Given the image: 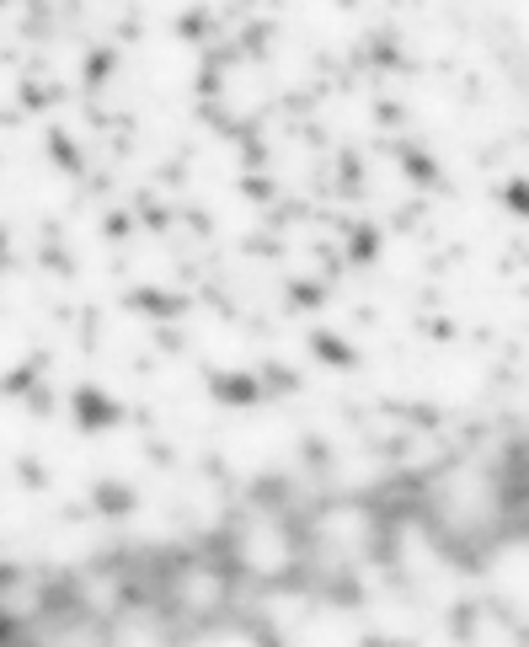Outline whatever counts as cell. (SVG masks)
<instances>
[{"instance_id": "obj_1", "label": "cell", "mask_w": 529, "mask_h": 647, "mask_svg": "<svg viewBox=\"0 0 529 647\" xmlns=\"http://www.w3.org/2000/svg\"><path fill=\"white\" fill-rule=\"evenodd\" d=\"M70 407H75V423H81L86 434H102V428L123 423V407L107 391H97V385H81V391L70 396Z\"/></svg>"}, {"instance_id": "obj_2", "label": "cell", "mask_w": 529, "mask_h": 647, "mask_svg": "<svg viewBox=\"0 0 529 647\" xmlns=\"http://www.w3.org/2000/svg\"><path fill=\"white\" fill-rule=\"evenodd\" d=\"M209 396L225 402V407H257L262 396H268V385H262V375H230V369H214Z\"/></svg>"}, {"instance_id": "obj_3", "label": "cell", "mask_w": 529, "mask_h": 647, "mask_svg": "<svg viewBox=\"0 0 529 647\" xmlns=\"http://www.w3.org/2000/svg\"><path fill=\"white\" fill-rule=\"evenodd\" d=\"M129 311H145V316L171 321V316L188 311V300H182V295H166V289H129Z\"/></svg>"}, {"instance_id": "obj_4", "label": "cell", "mask_w": 529, "mask_h": 647, "mask_svg": "<svg viewBox=\"0 0 529 647\" xmlns=\"http://www.w3.org/2000/svg\"><path fill=\"white\" fill-rule=\"evenodd\" d=\"M310 348H316V359H321V364H332V369H353V364H359L353 343H342L337 332H310Z\"/></svg>"}, {"instance_id": "obj_5", "label": "cell", "mask_w": 529, "mask_h": 647, "mask_svg": "<svg viewBox=\"0 0 529 647\" xmlns=\"http://www.w3.org/2000/svg\"><path fill=\"white\" fill-rule=\"evenodd\" d=\"M396 156H401V166H407V177H412V182H423V188H439V161H433L428 150H417V145H396Z\"/></svg>"}, {"instance_id": "obj_6", "label": "cell", "mask_w": 529, "mask_h": 647, "mask_svg": "<svg viewBox=\"0 0 529 647\" xmlns=\"http://www.w3.org/2000/svg\"><path fill=\"white\" fill-rule=\"evenodd\" d=\"M91 498H97L102 514H129V508H134V487H123V482H97V492H91Z\"/></svg>"}, {"instance_id": "obj_7", "label": "cell", "mask_w": 529, "mask_h": 647, "mask_svg": "<svg viewBox=\"0 0 529 647\" xmlns=\"http://www.w3.org/2000/svg\"><path fill=\"white\" fill-rule=\"evenodd\" d=\"M38 364L43 359H27L22 369H11V375L0 380V391H6V396H27V391H33V380H38Z\"/></svg>"}, {"instance_id": "obj_8", "label": "cell", "mask_w": 529, "mask_h": 647, "mask_svg": "<svg viewBox=\"0 0 529 647\" xmlns=\"http://www.w3.org/2000/svg\"><path fill=\"white\" fill-rule=\"evenodd\" d=\"M49 150L59 156V166H65V172H81V156H75V145L65 140V129H49Z\"/></svg>"}, {"instance_id": "obj_9", "label": "cell", "mask_w": 529, "mask_h": 647, "mask_svg": "<svg viewBox=\"0 0 529 647\" xmlns=\"http://www.w3.org/2000/svg\"><path fill=\"white\" fill-rule=\"evenodd\" d=\"M375 241H380L375 225H359V230H353V252L348 257H353V263H369V257H375Z\"/></svg>"}, {"instance_id": "obj_10", "label": "cell", "mask_w": 529, "mask_h": 647, "mask_svg": "<svg viewBox=\"0 0 529 647\" xmlns=\"http://www.w3.org/2000/svg\"><path fill=\"white\" fill-rule=\"evenodd\" d=\"M321 300H326L321 284H289V305H294V311H300V305L310 311V305H321Z\"/></svg>"}, {"instance_id": "obj_11", "label": "cell", "mask_w": 529, "mask_h": 647, "mask_svg": "<svg viewBox=\"0 0 529 647\" xmlns=\"http://www.w3.org/2000/svg\"><path fill=\"white\" fill-rule=\"evenodd\" d=\"M107 70H113V49H102V54H91V65H86V81H91V86H97V81H102V75H107Z\"/></svg>"}, {"instance_id": "obj_12", "label": "cell", "mask_w": 529, "mask_h": 647, "mask_svg": "<svg viewBox=\"0 0 529 647\" xmlns=\"http://www.w3.org/2000/svg\"><path fill=\"white\" fill-rule=\"evenodd\" d=\"M524 198H529V193H524V182H508V209H513V214H524V209H529Z\"/></svg>"}, {"instance_id": "obj_13", "label": "cell", "mask_w": 529, "mask_h": 647, "mask_svg": "<svg viewBox=\"0 0 529 647\" xmlns=\"http://www.w3.org/2000/svg\"><path fill=\"white\" fill-rule=\"evenodd\" d=\"M6 257H11V252H6V230H0V268H6Z\"/></svg>"}, {"instance_id": "obj_14", "label": "cell", "mask_w": 529, "mask_h": 647, "mask_svg": "<svg viewBox=\"0 0 529 647\" xmlns=\"http://www.w3.org/2000/svg\"><path fill=\"white\" fill-rule=\"evenodd\" d=\"M11 631H17V626H11V621H0V637H11Z\"/></svg>"}, {"instance_id": "obj_15", "label": "cell", "mask_w": 529, "mask_h": 647, "mask_svg": "<svg viewBox=\"0 0 529 647\" xmlns=\"http://www.w3.org/2000/svg\"><path fill=\"white\" fill-rule=\"evenodd\" d=\"M0 6H6V0H0Z\"/></svg>"}]
</instances>
